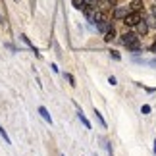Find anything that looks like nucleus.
Masks as SVG:
<instances>
[{
  "mask_svg": "<svg viewBox=\"0 0 156 156\" xmlns=\"http://www.w3.org/2000/svg\"><path fill=\"white\" fill-rule=\"evenodd\" d=\"M122 43L127 46V50H131L133 54L141 52V41H139V35H137L135 31H125L122 35Z\"/></svg>",
  "mask_w": 156,
  "mask_h": 156,
  "instance_id": "1",
  "label": "nucleus"
},
{
  "mask_svg": "<svg viewBox=\"0 0 156 156\" xmlns=\"http://www.w3.org/2000/svg\"><path fill=\"white\" fill-rule=\"evenodd\" d=\"M141 21H143V16H141V12H129V14L123 17V23H125L127 27H137Z\"/></svg>",
  "mask_w": 156,
  "mask_h": 156,
  "instance_id": "2",
  "label": "nucleus"
},
{
  "mask_svg": "<svg viewBox=\"0 0 156 156\" xmlns=\"http://www.w3.org/2000/svg\"><path fill=\"white\" fill-rule=\"evenodd\" d=\"M91 21H93V23H97V27L104 25V23H106V12H100V10H97V12H94V16L91 17Z\"/></svg>",
  "mask_w": 156,
  "mask_h": 156,
  "instance_id": "3",
  "label": "nucleus"
},
{
  "mask_svg": "<svg viewBox=\"0 0 156 156\" xmlns=\"http://www.w3.org/2000/svg\"><path fill=\"white\" fill-rule=\"evenodd\" d=\"M97 6L100 12H106V10L114 8V0H97Z\"/></svg>",
  "mask_w": 156,
  "mask_h": 156,
  "instance_id": "4",
  "label": "nucleus"
},
{
  "mask_svg": "<svg viewBox=\"0 0 156 156\" xmlns=\"http://www.w3.org/2000/svg\"><path fill=\"white\" fill-rule=\"evenodd\" d=\"M20 39H21V41H23V43H25V44L29 46V48H31V50L35 52V56H37V58H41V52L37 50V46H35V44L31 43V41H29V37H25V35H20Z\"/></svg>",
  "mask_w": 156,
  "mask_h": 156,
  "instance_id": "5",
  "label": "nucleus"
},
{
  "mask_svg": "<svg viewBox=\"0 0 156 156\" xmlns=\"http://www.w3.org/2000/svg\"><path fill=\"white\" fill-rule=\"evenodd\" d=\"M135 29H137V35H143V37H145V35L148 33V23H147L145 20H143V21H141V23H139V25H137Z\"/></svg>",
  "mask_w": 156,
  "mask_h": 156,
  "instance_id": "6",
  "label": "nucleus"
},
{
  "mask_svg": "<svg viewBox=\"0 0 156 156\" xmlns=\"http://www.w3.org/2000/svg\"><path fill=\"white\" fill-rule=\"evenodd\" d=\"M39 114H41V116H43V119H44L46 123H50V125H52V116L48 114V110H46L44 106H39Z\"/></svg>",
  "mask_w": 156,
  "mask_h": 156,
  "instance_id": "7",
  "label": "nucleus"
},
{
  "mask_svg": "<svg viewBox=\"0 0 156 156\" xmlns=\"http://www.w3.org/2000/svg\"><path fill=\"white\" fill-rule=\"evenodd\" d=\"M141 8H143V0H131L129 12H141Z\"/></svg>",
  "mask_w": 156,
  "mask_h": 156,
  "instance_id": "8",
  "label": "nucleus"
},
{
  "mask_svg": "<svg viewBox=\"0 0 156 156\" xmlns=\"http://www.w3.org/2000/svg\"><path fill=\"white\" fill-rule=\"evenodd\" d=\"M77 118H79V122L85 125V129H91V122H89V119L85 118V114H83V110H79L77 112Z\"/></svg>",
  "mask_w": 156,
  "mask_h": 156,
  "instance_id": "9",
  "label": "nucleus"
},
{
  "mask_svg": "<svg viewBox=\"0 0 156 156\" xmlns=\"http://www.w3.org/2000/svg\"><path fill=\"white\" fill-rule=\"evenodd\" d=\"M114 39H116V29H108V31L104 33V41H106V43H110V41H114Z\"/></svg>",
  "mask_w": 156,
  "mask_h": 156,
  "instance_id": "10",
  "label": "nucleus"
},
{
  "mask_svg": "<svg viewBox=\"0 0 156 156\" xmlns=\"http://www.w3.org/2000/svg\"><path fill=\"white\" fill-rule=\"evenodd\" d=\"M71 6H73L75 10H85L87 2H85V0H71Z\"/></svg>",
  "mask_w": 156,
  "mask_h": 156,
  "instance_id": "11",
  "label": "nucleus"
},
{
  "mask_svg": "<svg viewBox=\"0 0 156 156\" xmlns=\"http://www.w3.org/2000/svg\"><path fill=\"white\" fill-rule=\"evenodd\" d=\"M94 118H97V119H98V123H100V125H102V127L106 129V122H104V118H102V114H100V112L97 110V108H94Z\"/></svg>",
  "mask_w": 156,
  "mask_h": 156,
  "instance_id": "12",
  "label": "nucleus"
},
{
  "mask_svg": "<svg viewBox=\"0 0 156 156\" xmlns=\"http://www.w3.org/2000/svg\"><path fill=\"white\" fill-rule=\"evenodd\" d=\"M127 14H129V12L125 10V8H118V10H116V17H119V20H122V21H123V17L127 16Z\"/></svg>",
  "mask_w": 156,
  "mask_h": 156,
  "instance_id": "13",
  "label": "nucleus"
},
{
  "mask_svg": "<svg viewBox=\"0 0 156 156\" xmlns=\"http://www.w3.org/2000/svg\"><path fill=\"white\" fill-rule=\"evenodd\" d=\"M0 135H2V139H4V143L6 145H12V141H10V137H8V133H6V129L0 125Z\"/></svg>",
  "mask_w": 156,
  "mask_h": 156,
  "instance_id": "14",
  "label": "nucleus"
},
{
  "mask_svg": "<svg viewBox=\"0 0 156 156\" xmlns=\"http://www.w3.org/2000/svg\"><path fill=\"white\" fill-rule=\"evenodd\" d=\"M64 75H66V79L69 81V85H71V87H75V79H73V75H71V73H64Z\"/></svg>",
  "mask_w": 156,
  "mask_h": 156,
  "instance_id": "15",
  "label": "nucleus"
},
{
  "mask_svg": "<svg viewBox=\"0 0 156 156\" xmlns=\"http://www.w3.org/2000/svg\"><path fill=\"white\" fill-rule=\"evenodd\" d=\"M151 110H152V108L148 106V104H145V106L141 108V114H151Z\"/></svg>",
  "mask_w": 156,
  "mask_h": 156,
  "instance_id": "16",
  "label": "nucleus"
},
{
  "mask_svg": "<svg viewBox=\"0 0 156 156\" xmlns=\"http://www.w3.org/2000/svg\"><path fill=\"white\" fill-rule=\"evenodd\" d=\"M110 56L114 60H119V58H122V56H119V52H116V50H110Z\"/></svg>",
  "mask_w": 156,
  "mask_h": 156,
  "instance_id": "17",
  "label": "nucleus"
},
{
  "mask_svg": "<svg viewBox=\"0 0 156 156\" xmlns=\"http://www.w3.org/2000/svg\"><path fill=\"white\" fill-rule=\"evenodd\" d=\"M108 83H110V85H118V81H116V77H114V75L108 77Z\"/></svg>",
  "mask_w": 156,
  "mask_h": 156,
  "instance_id": "18",
  "label": "nucleus"
},
{
  "mask_svg": "<svg viewBox=\"0 0 156 156\" xmlns=\"http://www.w3.org/2000/svg\"><path fill=\"white\" fill-rule=\"evenodd\" d=\"M151 52H156V39H154V43L151 44Z\"/></svg>",
  "mask_w": 156,
  "mask_h": 156,
  "instance_id": "19",
  "label": "nucleus"
},
{
  "mask_svg": "<svg viewBox=\"0 0 156 156\" xmlns=\"http://www.w3.org/2000/svg\"><path fill=\"white\" fill-rule=\"evenodd\" d=\"M152 17L156 20V6H152Z\"/></svg>",
  "mask_w": 156,
  "mask_h": 156,
  "instance_id": "20",
  "label": "nucleus"
},
{
  "mask_svg": "<svg viewBox=\"0 0 156 156\" xmlns=\"http://www.w3.org/2000/svg\"><path fill=\"white\" fill-rule=\"evenodd\" d=\"M154 154H156V139H154Z\"/></svg>",
  "mask_w": 156,
  "mask_h": 156,
  "instance_id": "21",
  "label": "nucleus"
},
{
  "mask_svg": "<svg viewBox=\"0 0 156 156\" xmlns=\"http://www.w3.org/2000/svg\"><path fill=\"white\" fill-rule=\"evenodd\" d=\"M152 64H156V60H152Z\"/></svg>",
  "mask_w": 156,
  "mask_h": 156,
  "instance_id": "22",
  "label": "nucleus"
},
{
  "mask_svg": "<svg viewBox=\"0 0 156 156\" xmlns=\"http://www.w3.org/2000/svg\"><path fill=\"white\" fill-rule=\"evenodd\" d=\"M16 2H20V0H16Z\"/></svg>",
  "mask_w": 156,
  "mask_h": 156,
  "instance_id": "23",
  "label": "nucleus"
},
{
  "mask_svg": "<svg viewBox=\"0 0 156 156\" xmlns=\"http://www.w3.org/2000/svg\"><path fill=\"white\" fill-rule=\"evenodd\" d=\"M94 156H97V154H94Z\"/></svg>",
  "mask_w": 156,
  "mask_h": 156,
  "instance_id": "24",
  "label": "nucleus"
}]
</instances>
